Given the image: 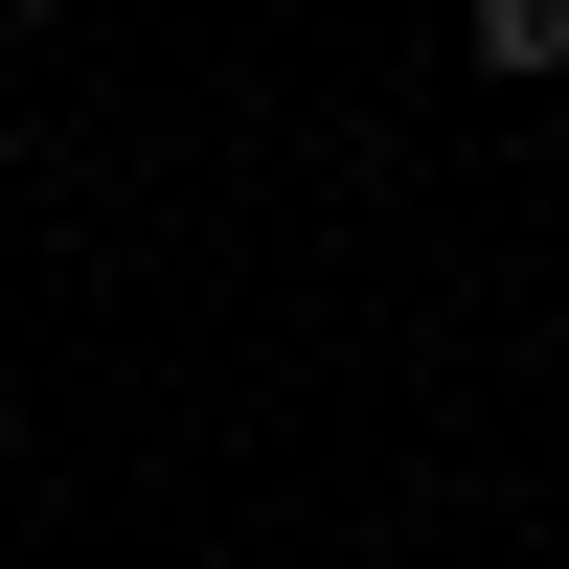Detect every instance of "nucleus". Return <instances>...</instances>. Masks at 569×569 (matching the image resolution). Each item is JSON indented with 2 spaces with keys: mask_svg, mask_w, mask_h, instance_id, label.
I'll return each mask as SVG.
<instances>
[{
  "mask_svg": "<svg viewBox=\"0 0 569 569\" xmlns=\"http://www.w3.org/2000/svg\"><path fill=\"white\" fill-rule=\"evenodd\" d=\"M479 69L525 91V69H569V0H479Z\"/></svg>",
  "mask_w": 569,
  "mask_h": 569,
  "instance_id": "obj_1",
  "label": "nucleus"
}]
</instances>
